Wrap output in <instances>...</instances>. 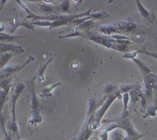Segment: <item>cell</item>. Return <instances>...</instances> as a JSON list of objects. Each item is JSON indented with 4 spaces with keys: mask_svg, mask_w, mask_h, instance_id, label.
<instances>
[{
    "mask_svg": "<svg viewBox=\"0 0 157 140\" xmlns=\"http://www.w3.org/2000/svg\"><path fill=\"white\" fill-rule=\"evenodd\" d=\"M137 53H145V54L149 55V56H151V57L155 58V59L157 60V53H150L147 51V50H138Z\"/></svg>",
    "mask_w": 157,
    "mask_h": 140,
    "instance_id": "9",
    "label": "cell"
},
{
    "mask_svg": "<svg viewBox=\"0 0 157 140\" xmlns=\"http://www.w3.org/2000/svg\"><path fill=\"white\" fill-rule=\"evenodd\" d=\"M137 52H133V53H127V54H126L123 56L124 58H128V59H133V58H135V56L137 55Z\"/></svg>",
    "mask_w": 157,
    "mask_h": 140,
    "instance_id": "12",
    "label": "cell"
},
{
    "mask_svg": "<svg viewBox=\"0 0 157 140\" xmlns=\"http://www.w3.org/2000/svg\"><path fill=\"white\" fill-rule=\"evenodd\" d=\"M155 78L156 76L153 74H148L145 76V83L146 89V95L147 96H151L152 90L155 88Z\"/></svg>",
    "mask_w": 157,
    "mask_h": 140,
    "instance_id": "3",
    "label": "cell"
},
{
    "mask_svg": "<svg viewBox=\"0 0 157 140\" xmlns=\"http://www.w3.org/2000/svg\"><path fill=\"white\" fill-rule=\"evenodd\" d=\"M108 132L105 130L101 131L99 133V137L101 140H108Z\"/></svg>",
    "mask_w": 157,
    "mask_h": 140,
    "instance_id": "10",
    "label": "cell"
},
{
    "mask_svg": "<svg viewBox=\"0 0 157 140\" xmlns=\"http://www.w3.org/2000/svg\"><path fill=\"white\" fill-rule=\"evenodd\" d=\"M156 87V96H157V84L156 85V86H155V88ZM156 105H157V101H156Z\"/></svg>",
    "mask_w": 157,
    "mask_h": 140,
    "instance_id": "13",
    "label": "cell"
},
{
    "mask_svg": "<svg viewBox=\"0 0 157 140\" xmlns=\"http://www.w3.org/2000/svg\"><path fill=\"white\" fill-rule=\"evenodd\" d=\"M111 136H112L113 140H123L124 139L123 134H121V132H120V131L113 132V133L111 134Z\"/></svg>",
    "mask_w": 157,
    "mask_h": 140,
    "instance_id": "8",
    "label": "cell"
},
{
    "mask_svg": "<svg viewBox=\"0 0 157 140\" xmlns=\"http://www.w3.org/2000/svg\"><path fill=\"white\" fill-rule=\"evenodd\" d=\"M136 4H137V6L139 11L140 12L141 16H143L144 18L147 20L149 22H153L154 21V19H155V16H154L153 13L149 12L147 10L144 8L143 5L140 4V1H136Z\"/></svg>",
    "mask_w": 157,
    "mask_h": 140,
    "instance_id": "4",
    "label": "cell"
},
{
    "mask_svg": "<svg viewBox=\"0 0 157 140\" xmlns=\"http://www.w3.org/2000/svg\"><path fill=\"white\" fill-rule=\"evenodd\" d=\"M128 100H129L128 94V93L124 94V95H123V101H124V111H126V107H127V104L128 102Z\"/></svg>",
    "mask_w": 157,
    "mask_h": 140,
    "instance_id": "11",
    "label": "cell"
},
{
    "mask_svg": "<svg viewBox=\"0 0 157 140\" xmlns=\"http://www.w3.org/2000/svg\"><path fill=\"white\" fill-rule=\"evenodd\" d=\"M117 95H118L117 94H116L115 95H112V96L109 97V98L107 99V100H106V102L104 103V104L103 105L102 108L100 109V110L98 111L97 113L96 114V115H95V119H96L95 126H96V128H98V127H99L100 121H101V118H102L103 114H105V112L107 111V109H108L109 106H110V104L115 100V98H117Z\"/></svg>",
    "mask_w": 157,
    "mask_h": 140,
    "instance_id": "2",
    "label": "cell"
},
{
    "mask_svg": "<svg viewBox=\"0 0 157 140\" xmlns=\"http://www.w3.org/2000/svg\"><path fill=\"white\" fill-rule=\"evenodd\" d=\"M132 60L138 65V67L140 69L141 72H143L145 76L148 75L149 74H150L151 72V70L149 69V67H147V66L145 63L142 62V61L136 59V58H133Z\"/></svg>",
    "mask_w": 157,
    "mask_h": 140,
    "instance_id": "5",
    "label": "cell"
},
{
    "mask_svg": "<svg viewBox=\"0 0 157 140\" xmlns=\"http://www.w3.org/2000/svg\"><path fill=\"white\" fill-rule=\"evenodd\" d=\"M157 105H152L149 106L145 114V116H143V118H147L148 116H155L157 114Z\"/></svg>",
    "mask_w": 157,
    "mask_h": 140,
    "instance_id": "6",
    "label": "cell"
},
{
    "mask_svg": "<svg viewBox=\"0 0 157 140\" xmlns=\"http://www.w3.org/2000/svg\"><path fill=\"white\" fill-rule=\"evenodd\" d=\"M100 32L107 33V34H110L111 32H116V29L113 26H107V27H101L100 29Z\"/></svg>",
    "mask_w": 157,
    "mask_h": 140,
    "instance_id": "7",
    "label": "cell"
},
{
    "mask_svg": "<svg viewBox=\"0 0 157 140\" xmlns=\"http://www.w3.org/2000/svg\"><path fill=\"white\" fill-rule=\"evenodd\" d=\"M120 121H121V123L111 124L109 126H108L105 130L107 132H110L116 128H120L124 129L127 132L128 138H124L123 140H138L142 137L145 135V134H141L136 132L133 127L132 123L129 121V120H123L122 119V120Z\"/></svg>",
    "mask_w": 157,
    "mask_h": 140,
    "instance_id": "1",
    "label": "cell"
}]
</instances>
